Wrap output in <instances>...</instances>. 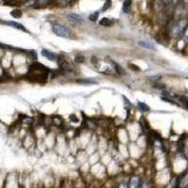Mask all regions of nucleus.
<instances>
[{
    "label": "nucleus",
    "mask_w": 188,
    "mask_h": 188,
    "mask_svg": "<svg viewBox=\"0 0 188 188\" xmlns=\"http://www.w3.org/2000/svg\"><path fill=\"white\" fill-rule=\"evenodd\" d=\"M84 61H85V58L84 57H81V56H78L76 58H75V62H77V63H83Z\"/></svg>",
    "instance_id": "16"
},
{
    "label": "nucleus",
    "mask_w": 188,
    "mask_h": 188,
    "mask_svg": "<svg viewBox=\"0 0 188 188\" xmlns=\"http://www.w3.org/2000/svg\"><path fill=\"white\" fill-rule=\"evenodd\" d=\"M139 184V179L137 177H133L131 180V187H137Z\"/></svg>",
    "instance_id": "12"
},
{
    "label": "nucleus",
    "mask_w": 188,
    "mask_h": 188,
    "mask_svg": "<svg viewBox=\"0 0 188 188\" xmlns=\"http://www.w3.org/2000/svg\"><path fill=\"white\" fill-rule=\"evenodd\" d=\"M138 45L141 46V47L145 48V49H149V50L156 51V46L153 44L152 42H145V41H139V42H138Z\"/></svg>",
    "instance_id": "5"
},
{
    "label": "nucleus",
    "mask_w": 188,
    "mask_h": 188,
    "mask_svg": "<svg viewBox=\"0 0 188 188\" xmlns=\"http://www.w3.org/2000/svg\"><path fill=\"white\" fill-rule=\"evenodd\" d=\"M186 25H187V23H186V21H181V22L179 23L178 25L175 26V28H174V31H175V33L177 34V35H180V34H182V32L184 31V29L186 28Z\"/></svg>",
    "instance_id": "4"
},
{
    "label": "nucleus",
    "mask_w": 188,
    "mask_h": 188,
    "mask_svg": "<svg viewBox=\"0 0 188 188\" xmlns=\"http://www.w3.org/2000/svg\"><path fill=\"white\" fill-rule=\"evenodd\" d=\"M7 25H9V26H12L13 27H15V28H18V29H21V30H23V31H26V29L24 27V26L21 25V24H19V23H15V22H7L6 23Z\"/></svg>",
    "instance_id": "8"
},
{
    "label": "nucleus",
    "mask_w": 188,
    "mask_h": 188,
    "mask_svg": "<svg viewBox=\"0 0 188 188\" xmlns=\"http://www.w3.org/2000/svg\"><path fill=\"white\" fill-rule=\"evenodd\" d=\"M179 101L182 102L183 106H185L188 109V97H186V96H180L179 97Z\"/></svg>",
    "instance_id": "11"
},
{
    "label": "nucleus",
    "mask_w": 188,
    "mask_h": 188,
    "mask_svg": "<svg viewBox=\"0 0 188 188\" xmlns=\"http://www.w3.org/2000/svg\"><path fill=\"white\" fill-rule=\"evenodd\" d=\"M99 11H96V12L92 13V14H90L89 15V20L90 21H92V22H95L96 20L98 19V16H99Z\"/></svg>",
    "instance_id": "14"
},
{
    "label": "nucleus",
    "mask_w": 188,
    "mask_h": 188,
    "mask_svg": "<svg viewBox=\"0 0 188 188\" xmlns=\"http://www.w3.org/2000/svg\"><path fill=\"white\" fill-rule=\"evenodd\" d=\"M110 6H111V0H107L105 3V6L102 7V11H105V10H106L107 9H109Z\"/></svg>",
    "instance_id": "15"
},
{
    "label": "nucleus",
    "mask_w": 188,
    "mask_h": 188,
    "mask_svg": "<svg viewBox=\"0 0 188 188\" xmlns=\"http://www.w3.org/2000/svg\"><path fill=\"white\" fill-rule=\"evenodd\" d=\"M67 19L69 21H71V22L76 23V24H82V23H84L83 18L80 15L76 14V13H69V14H67Z\"/></svg>",
    "instance_id": "2"
},
{
    "label": "nucleus",
    "mask_w": 188,
    "mask_h": 188,
    "mask_svg": "<svg viewBox=\"0 0 188 188\" xmlns=\"http://www.w3.org/2000/svg\"><path fill=\"white\" fill-rule=\"evenodd\" d=\"M100 25L102 26H110L113 25V21H112L111 19H109V18L105 17V18H102V19L100 21Z\"/></svg>",
    "instance_id": "7"
},
{
    "label": "nucleus",
    "mask_w": 188,
    "mask_h": 188,
    "mask_svg": "<svg viewBox=\"0 0 188 188\" xmlns=\"http://www.w3.org/2000/svg\"><path fill=\"white\" fill-rule=\"evenodd\" d=\"M53 32L57 36L61 37V38H69L71 35L70 31L65 26H61V25H54L53 26Z\"/></svg>",
    "instance_id": "1"
},
{
    "label": "nucleus",
    "mask_w": 188,
    "mask_h": 188,
    "mask_svg": "<svg viewBox=\"0 0 188 188\" xmlns=\"http://www.w3.org/2000/svg\"><path fill=\"white\" fill-rule=\"evenodd\" d=\"M42 57H44L45 58H47V59H49V60H51V61L58 60V57H57L54 53L50 52L49 50H47V49H42Z\"/></svg>",
    "instance_id": "3"
},
{
    "label": "nucleus",
    "mask_w": 188,
    "mask_h": 188,
    "mask_svg": "<svg viewBox=\"0 0 188 188\" xmlns=\"http://www.w3.org/2000/svg\"><path fill=\"white\" fill-rule=\"evenodd\" d=\"M10 14H11V16L14 17V18H19V17L22 16V11L20 10H13V11H11Z\"/></svg>",
    "instance_id": "13"
},
{
    "label": "nucleus",
    "mask_w": 188,
    "mask_h": 188,
    "mask_svg": "<svg viewBox=\"0 0 188 188\" xmlns=\"http://www.w3.org/2000/svg\"><path fill=\"white\" fill-rule=\"evenodd\" d=\"M131 2H132V0H124L123 5H122V10H123V12H125V13L130 12Z\"/></svg>",
    "instance_id": "6"
},
{
    "label": "nucleus",
    "mask_w": 188,
    "mask_h": 188,
    "mask_svg": "<svg viewBox=\"0 0 188 188\" xmlns=\"http://www.w3.org/2000/svg\"><path fill=\"white\" fill-rule=\"evenodd\" d=\"M137 106L139 107V108L141 109V110H143V111H150V106L148 105H146L145 102H137Z\"/></svg>",
    "instance_id": "10"
},
{
    "label": "nucleus",
    "mask_w": 188,
    "mask_h": 188,
    "mask_svg": "<svg viewBox=\"0 0 188 188\" xmlns=\"http://www.w3.org/2000/svg\"><path fill=\"white\" fill-rule=\"evenodd\" d=\"M113 65H114V68H115V70H116V72L118 73V74H126V73H125V71H124V69L122 67H121L118 64H117L116 62H113Z\"/></svg>",
    "instance_id": "9"
}]
</instances>
